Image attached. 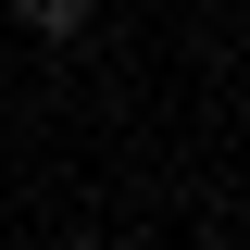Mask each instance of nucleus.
<instances>
[{
  "mask_svg": "<svg viewBox=\"0 0 250 250\" xmlns=\"http://www.w3.org/2000/svg\"><path fill=\"white\" fill-rule=\"evenodd\" d=\"M13 25H25V38H75V25H88V0H13Z\"/></svg>",
  "mask_w": 250,
  "mask_h": 250,
  "instance_id": "f257e3e1",
  "label": "nucleus"
}]
</instances>
